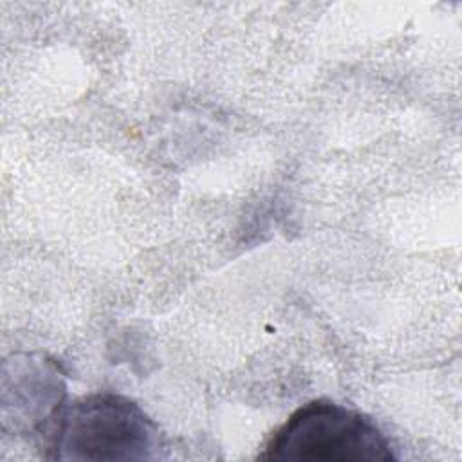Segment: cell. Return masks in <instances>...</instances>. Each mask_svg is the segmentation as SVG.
Listing matches in <instances>:
<instances>
[{
	"mask_svg": "<svg viewBox=\"0 0 462 462\" xmlns=\"http://www.w3.org/2000/svg\"><path fill=\"white\" fill-rule=\"evenodd\" d=\"M42 433L49 460H152L161 448L159 430L144 410L112 392L63 404Z\"/></svg>",
	"mask_w": 462,
	"mask_h": 462,
	"instance_id": "6da1fadb",
	"label": "cell"
},
{
	"mask_svg": "<svg viewBox=\"0 0 462 462\" xmlns=\"http://www.w3.org/2000/svg\"><path fill=\"white\" fill-rule=\"evenodd\" d=\"M258 460H395L388 437L365 413L332 401H312L292 411L269 437Z\"/></svg>",
	"mask_w": 462,
	"mask_h": 462,
	"instance_id": "7a4b0ae2",
	"label": "cell"
}]
</instances>
